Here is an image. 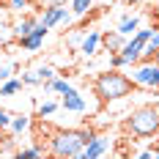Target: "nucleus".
Listing matches in <instances>:
<instances>
[{
    "label": "nucleus",
    "instance_id": "obj_1",
    "mask_svg": "<svg viewBox=\"0 0 159 159\" xmlns=\"http://www.w3.org/2000/svg\"><path fill=\"white\" fill-rule=\"evenodd\" d=\"M91 88H93V93H96L99 102L112 104V102L129 99L132 91H134V82H132V77H126L121 69H107V71H102V74L93 77Z\"/></svg>",
    "mask_w": 159,
    "mask_h": 159
},
{
    "label": "nucleus",
    "instance_id": "obj_2",
    "mask_svg": "<svg viewBox=\"0 0 159 159\" xmlns=\"http://www.w3.org/2000/svg\"><path fill=\"white\" fill-rule=\"evenodd\" d=\"M91 137V129L80 126V129H55L52 134L47 137V154L49 157H58V159H77L82 145L88 143Z\"/></svg>",
    "mask_w": 159,
    "mask_h": 159
},
{
    "label": "nucleus",
    "instance_id": "obj_3",
    "mask_svg": "<svg viewBox=\"0 0 159 159\" xmlns=\"http://www.w3.org/2000/svg\"><path fill=\"white\" fill-rule=\"evenodd\" d=\"M124 129L132 137H157L159 134V104H140L126 115Z\"/></svg>",
    "mask_w": 159,
    "mask_h": 159
},
{
    "label": "nucleus",
    "instance_id": "obj_4",
    "mask_svg": "<svg viewBox=\"0 0 159 159\" xmlns=\"http://www.w3.org/2000/svg\"><path fill=\"white\" fill-rule=\"evenodd\" d=\"M132 82H134V88L159 91V63L157 61H143V63H137L134 71H132Z\"/></svg>",
    "mask_w": 159,
    "mask_h": 159
},
{
    "label": "nucleus",
    "instance_id": "obj_5",
    "mask_svg": "<svg viewBox=\"0 0 159 159\" xmlns=\"http://www.w3.org/2000/svg\"><path fill=\"white\" fill-rule=\"evenodd\" d=\"M71 8H66V6H44L41 8V14H39V22L52 30V28H58V25H71Z\"/></svg>",
    "mask_w": 159,
    "mask_h": 159
},
{
    "label": "nucleus",
    "instance_id": "obj_6",
    "mask_svg": "<svg viewBox=\"0 0 159 159\" xmlns=\"http://www.w3.org/2000/svg\"><path fill=\"white\" fill-rule=\"evenodd\" d=\"M107 151H110V137L91 132V137H88V143L82 145V151H80L77 159H99V157H104Z\"/></svg>",
    "mask_w": 159,
    "mask_h": 159
},
{
    "label": "nucleus",
    "instance_id": "obj_7",
    "mask_svg": "<svg viewBox=\"0 0 159 159\" xmlns=\"http://www.w3.org/2000/svg\"><path fill=\"white\" fill-rule=\"evenodd\" d=\"M47 28L41 25V22H36V28H33L25 39H19V47L25 49V52H39V49L44 47V39H47Z\"/></svg>",
    "mask_w": 159,
    "mask_h": 159
},
{
    "label": "nucleus",
    "instance_id": "obj_8",
    "mask_svg": "<svg viewBox=\"0 0 159 159\" xmlns=\"http://www.w3.org/2000/svg\"><path fill=\"white\" fill-rule=\"evenodd\" d=\"M61 96H63V99H61V107H63L66 112H77V115H82V112L88 110V104H85V99L80 96L77 88H71V85H69Z\"/></svg>",
    "mask_w": 159,
    "mask_h": 159
},
{
    "label": "nucleus",
    "instance_id": "obj_9",
    "mask_svg": "<svg viewBox=\"0 0 159 159\" xmlns=\"http://www.w3.org/2000/svg\"><path fill=\"white\" fill-rule=\"evenodd\" d=\"M143 49H145V41H140L137 36L126 39V44H124V49H121V58H124V63H126V66L140 63V55H143Z\"/></svg>",
    "mask_w": 159,
    "mask_h": 159
},
{
    "label": "nucleus",
    "instance_id": "obj_10",
    "mask_svg": "<svg viewBox=\"0 0 159 159\" xmlns=\"http://www.w3.org/2000/svg\"><path fill=\"white\" fill-rule=\"evenodd\" d=\"M99 44H102V33L99 30H85V36H82V41H80V55H85V58H93L96 49H99Z\"/></svg>",
    "mask_w": 159,
    "mask_h": 159
},
{
    "label": "nucleus",
    "instance_id": "obj_11",
    "mask_svg": "<svg viewBox=\"0 0 159 159\" xmlns=\"http://www.w3.org/2000/svg\"><path fill=\"white\" fill-rule=\"evenodd\" d=\"M36 22H39V16H33V14H22V16L14 22V28H11V36H14L16 41H19V39H25V36H28V33L36 28Z\"/></svg>",
    "mask_w": 159,
    "mask_h": 159
},
{
    "label": "nucleus",
    "instance_id": "obj_12",
    "mask_svg": "<svg viewBox=\"0 0 159 159\" xmlns=\"http://www.w3.org/2000/svg\"><path fill=\"white\" fill-rule=\"evenodd\" d=\"M140 28V16L137 14H132V11H126V14H121L118 16V25H115V30L118 33H124V36H134V30Z\"/></svg>",
    "mask_w": 159,
    "mask_h": 159
},
{
    "label": "nucleus",
    "instance_id": "obj_13",
    "mask_svg": "<svg viewBox=\"0 0 159 159\" xmlns=\"http://www.w3.org/2000/svg\"><path fill=\"white\" fill-rule=\"evenodd\" d=\"M124 44H126V36H124V33H118V30L102 33V47L107 49V52H121Z\"/></svg>",
    "mask_w": 159,
    "mask_h": 159
},
{
    "label": "nucleus",
    "instance_id": "obj_14",
    "mask_svg": "<svg viewBox=\"0 0 159 159\" xmlns=\"http://www.w3.org/2000/svg\"><path fill=\"white\" fill-rule=\"evenodd\" d=\"M22 91V80L19 77H8L0 82V96H16Z\"/></svg>",
    "mask_w": 159,
    "mask_h": 159
},
{
    "label": "nucleus",
    "instance_id": "obj_15",
    "mask_svg": "<svg viewBox=\"0 0 159 159\" xmlns=\"http://www.w3.org/2000/svg\"><path fill=\"white\" fill-rule=\"evenodd\" d=\"M28 126H30V118H28V115H22V112L11 115V124H8V129H11L14 134H22Z\"/></svg>",
    "mask_w": 159,
    "mask_h": 159
},
{
    "label": "nucleus",
    "instance_id": "obj_16",
    "mask_svg": "<svg viewBox=\"0 0 159 159\" xmlns=\"http://www.w3.org/2000/svg\"><path fill=\"white\" fill-rule=\"evenodd\" d=\"M93 8V0H71V14L74 16H85Z\"/></svg>",
    "mask_w": 159,
    "mask_h": 159
},
{
    "label": "nucleus",
    "instance_id": "obj_17",
    "mask_svg": "<svg viewBox=\"0 0 159 159\" xmlns=\"http://www.w3.org/2000/svg\"><path fill=\"white\" fill-rule=\"evenodd\" d=\"M44 154H47V151L39 148V145H33V148H19V151H16L19 159H36V157H44Z\"/></svg>",
    "mask_w": 159,
    "mask_h": 159
},
{
    "label": "nucleus",
    "instance_id": "obj_18",
    "mask_svg": "<svg viewBox=\"0 0 159 159\" xmlns=\"http://www.w3.org/2000/svg\"><path fill=\"white\" fill-rule=\"evenodd\" d=\"M82 36H85V30H71L69 36H66V44L77 52V49H80V41H82Z\"/></svg>",
    "mask_w": 159,
    "mask_h": 159
},
{
    "label": "nucleus",
    "instance_id": "obj_19",
    "mask_svg": "<svg viewBox=\"0 0 159 159\" xmlns=\"http://www.w3.org/2000/svg\"><path fill=\"white\" fill-rule=\"evenodd\" d=\"M36 74H39V77H41V85H44V82H47V80H52V77H58V71H55V69H52V66H39V69H36Z\"/></svg>",
    "mask_w": 159,
    "mask_h": 159
},
{
    "label": "nucleus",
    "instance_id": "obj_20",
    "mask_svg": "<svg viewBox=\"0 0 159 159\" xmlns=\"http://www.w3.org/2000/svg\"><path fill=\"white\" fill-rule=\"evenodd\" d=\"M58 107H61L58 102H44V104L39 107V112H36V115H39V118H49V115H52V112L58 110Z\"/></svg>",
    "mask_w": 159,
    "mask_h": 159
},
{
    "label": "nucleus",
    "instance_id": "obj_21",
    "mask_svg": "<svg viewBox=\"0 0 159 159\" xmlns=\"http://www.w3.org/2000/svg\"><path fill=\"white\" fill-rule=\"evenodd\" d=\"M19 80H22V85H41V77L36 74V69H28Z\"/></svg>",
    "mask_w": 159,
    "mask_h": 159
},
{
    "label": "nucleus",
    "instance_id": "obj_22",
    "mask_svg": "<svg viewBox=\"0 0 159 159\" xmlns=\"http://www.w3.org/2000/svg\"><path fill=\"white\" fill-rule=\"evenodd\" d=\"M0 154H16L14 137H0Z\"/></svg>",
    "mask_w": 159,
    "mask_h": 159
},
{
    "label": "nucleus",
    "instance_id": "obj_23",
    "mask_svg": "<svg viewBox=\"0 0 159 159\" xmlns=\"http://www.w3.org/2000/svg\"><path fill=\"white\" fill-rule=\"evenodd\" d=\"M8 8L11 11H28L30 8V0H8Z\"/></svg>",
    "mask_w": 159,
    "mask_h": 159
},
{
    "label": "nucleus",
    "instance_id": "obj_24",
    "mask_svg": "<svg viewBox=\"0 0 159 159\" xmlns=\"http://www.w3.org/2000/svg\"><path fill=\"white\" fill-rule=\"evenodd\" d=\"M124 58H121V52H110V69H124Z\"/></svg>",
    "mask_w": 159,
    "mask_h": 159
},
{
    "label": "nucleus",
    "instance_id": "obj_25",
    "mask_svg": "<svg viewBox=\"0 0 159 159\" xmlns=\"http://www.w3.org/2000/svg\"><path fill=\"white\" fill-rule=\"evenodd\" d=\"M8 124H11V112L0 107V129H8Z\"/></svg>",
    "mask_w": 159,
    "mask_h": 159
},
{
    "label": "nucleus",
    "instance_id": "obj_26",
    "mask_svg": "<svg viewBox=\"0 0 159 159\" xmlns=\"http://www.w3.org/2000/svg\"><path fill=\"white\" fill-rule=\"evenodd\" d=\"M137 157H143V159H159V148H154V145H151V148H145V151H140V154H137Z\"/></svg>",
    "mask_w": 159,
    "mask_h": 159
},
{
    "label": "nucleus",
    "instance_id": "obj_27",
    "mask_svg": "<svg viewBox=\"0 0 159 159\" xmlns=\"http://www.w3.org/2000/svg\"><path fill=\"white\" fill-rule=\"evenodd\" d=\"M11 71H14V66H0V82L11 77Z\"/></svg>",
    "mask_w": 159,
    "mask_h": 159
},
{
    "label": "nucleus",
    "instance_id": "obj_28",
    "mask_svg": "<svg viewBox=\"0 0 159 159\" xmlns=\"http://www.w3.org/2000/svg\"><path fill=\"white\" fill-rule=\"evenodd\" d=\"M41 3H44V6H66L69 0H41Z\"/></svg>",
    "mask_w": 159,
    "mask_h": 159
},
{
    "label": "nucleus",
    "instance_id": "obj_29",
    "mask_svg": "<svg viewBox=\"0 0 159 159\" xmlns=\"http://www.w3.org/2000/svg\"><path fill=\"white\" fill-rule=\"evenodd\" d=\"M121 3H124V6H132V8H134V6H143L145 0H121Z\"/></svg>",
    "mask_w": 159,
    "mask_h": 159
},
{
    "label": "nucleus",
    "instance_id": "obj_30",
    "mask_svg": "<svg viewBox=\"0 0 159 159\" xmlns=\"http://www.w3.org/2000/svg\"><path fill=\"white\" fill-rule=\"evenodd\" d=\"M154 61H157V63H159V49H157V52H154Z\"/></svg>",
    "mask_w": 159,
    "mask_h": 159
}]
</instances>
